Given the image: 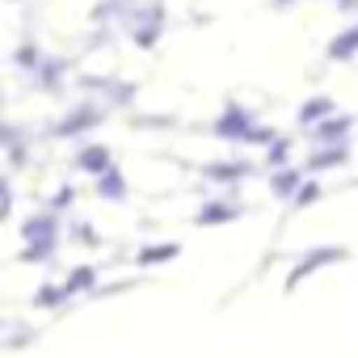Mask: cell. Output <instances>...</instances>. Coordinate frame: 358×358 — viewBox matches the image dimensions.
Here are the masks:
<instances>
[{
    "label": "cell",
    "instance_id": "obj_1",
    "mask_svg": "<svg viewBox=\"0 0 358 358\" xmlns=\"http://www.w3.org/2000/svg\"><path fill=\"white\" fill-rule=\"evenodd\" d=\"M354 51H358V30H345L341 38L329 43V59H350Z\"/></svg>",
    "mask_w": 358,
    "mask_h": 358
},
{
    "label": "cell",
    "instance_id": "obj_2",
    "mask_svg": "<svg viewBox=\"0 0 358 358\" xmlns=\"http://www.w3.org/2000/svg\"><path fill=\"white\" fill-rule=\"evenodd\" d=\"M278 5H287V0H278Z\"/></svg>",
    "mask_w": 358,
    "mask_h": 358
}]
</instances>
